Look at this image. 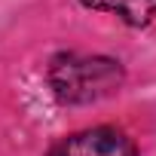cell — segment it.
Listing matches in <instances>:
<instances>
[{"label": "cell", "instance_id": "cell-3", "mask_svg": "<svg viewBox=\"0 0 156 156\" xmlns=\"http://www.w3.org/2000/svg\"><path fill=\"white\" fill-rule=\"evenodd\" d=\"M86 9L113 12L132 28H144L156 19V0H80Z\"/></svg>", "mask_w": 156, "mask_h": 156}, {"label": "cell", "instance_id": "cell-1", "mask_svg": "<svg viewBox=\"0 0 156 156\" xmlns=\"http://www.w3.org/2000/svg\"><path fill=\"white\" fill-rule=\"evenodd\" d=\"M49 86L64 104H89L122 86V67L119 61L101 55H55L49 64Z\"/></svg>", "mask_w": 156, "mask_h": 156}, {"label": "cell", "instance_id": "cell-2", "mask_svg": "<svg viewBox=\"0 0 156 156\" xmlns=\"http://www.w3.org/2000/svg\"><path fill=\"white\" fill-rule=\"evenodd\" d=\"M46 156H138V150L132 138H126L119 129L98 126L55 141Z\"/></svg>", "mask_w": 156, "mask_h": 156}]
</instances>
